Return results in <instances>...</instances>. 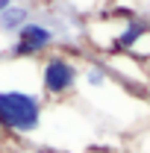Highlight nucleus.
<instances>
[{"label": "nucleus", "mask_w": 150, "mask_h": 153, "mask_svg": "<svg viewBox=\"0 0 150 153\" xmlns=\"http://www.w3.org/2000/svg\"><path fill=\"white\" fill-rule=\"evenodd\" d=\"M44 97L30 59L0 56V130L9 138H33L44 127Z\"/></svg>", "instance_id": "f257e3e1"}, {"label": "nucleus", "mask_w": 150, "mask_h": 153, "mask_svg": "<svg viewBox=\"0 0 150 153\" xmlns=\"http://www.w3.org/2000/svg\"><path fill=\"white\" fill-rule=\"evenodd\" d=\"M36 71H38V91L47 103V100H65L74 94L79 85L82 65L65 50H50L47 56L36 62Z\"/></svg>", "instance_id": "f03ea898"}, {"label": "nucleus", "mask_w": 150, "mask_h": 153, "mask_svg": "<svg viewBox=\"0 0 150 153\" xmlns=\"http://www.w3.org/2000/svg\"><path fill=\"white\" fill-rule=\"evenodd\" d=\"M56 38H59V33L50 27V24H44V21H38V18H30L15 36L9 38V47H6L3 56L36 62V59L47 56V53L53 50Z\"/></svg>", "instance_id": "7ed1b4c3"}, {"label": "nucleus", "mask_w": 150, "mask_h": 153, "mask_svg": "<svg viewBox=\"0 0 150 153\" xmlns=\"http://www.w3.org/2000/svg\"><path fill=\"white\" fill-rule=\"evenodd\" d=\"M30 18H33V9H30L27 3H18V0H15L9 9H3V12H0V36L12 38Z\"/></svg>", "instance_id": "20e7f679"}, {"label": "nucleus", "mask_w": 150, "mask_h": 153, "mask_svg": "<svg viewBox=\"0 0 150 153\" xmlns=\"http://www.w3.org/2000/svg\"><path fill=\"white\" fill-rule=\"evenodd\" d=\"M12 3H15V0H0V12H3V9H9Z\"/></svg>", "instance_id": "39448f33"}, {"label": "nucleus", "mask_w": 150, "mask_h": 153, "mask_svg": "<svg viewBox=\"0 0 150 153\" xmlns=\"http://www.w3.org/2000/svg\"><path fill=\"white\" fill-rule=\"evenodd\" d=\"M3 138H6V135H3V130H0V141H3Z\"/></svg>", "instance_id": "423d86ee"}]
</instances>
